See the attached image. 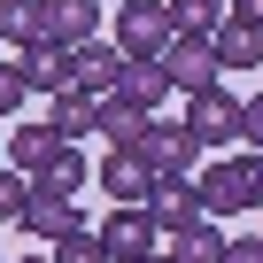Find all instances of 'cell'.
Wrapping results in <instances>:
<instances>
[{"instance_id":"cell-30","label":"cell","mask_w":263,"mask_h":263,"mask_svg":"<svg viewBox=\"0 0 263 263\" xmlns=\"http://www.w3.org/2000/svg\"><path fill=\"white\" fill-rule=\"evenodd\" d=\"M24 263H54V255H24Z\"/></svg>"},{"instance_id":"cell-12","label":"cell","mask_w":263,"mask_h":263,"mask_svg":"<svg viewBox=\"0 0 263 263\" xmlns=\"http://www.w3.org/2000/svg\"><path fill=\"white\" fill-rule=\"evenodd\" d=\"M116 93H132L140 108H163L178 85H171V70H163V54H124V70H116Z\"/></svg>"},{"instance_id":"cell-3","label":"cell","mask_w":263,"mask_h":263,"mask_svg":"<svg viewBox=\"0 0 263 263\" xmlns=\"http://www.w3.org/2000/svg\"><path fill=\"white\" fill-rule=\"evenodd\" d=\"M101 240H108V255H116V263H147V255L163 248V224H155V209H147V201H116V209L101 217Z\"/></svg>"},{"instance_id":"cell-17","label":"cell","mask_w":263,"mask_h":263,"mask_svg":"<svg viewBox=\"0 0 263 263\" xmlns=\"http://www.w3.org/2000/svg\"><path fill=\"white\" fill-rule=\"evenodd\" d=\"M116 70H124V47H116V31H108V39L93 31V39L78 47V78H85V93H116Z\"/></svg>"},{"instance_id":"cell-13","label":"cell","mask_w":263,"mask_h":263,"mask_svg":"<svg viewBox=\"0 0 263 263\" xmlns=\"http://www.w3.org/2000/svg\"><path fill=\"white\" fill-rule=\"evenodd\" d=\"M217 224H224V217L201 209V217H186L178 232H163V248H171L178 263H224V232H217Z\"/></svg>"},{"instance_id":"cell-25","label":"cell","mask_w":263,"mask_h":263,"mask_svg":"<svg viewBox=\"0 0 263 263\" xmlns=\"http://www.w3.org/2000/svg\"><path fill=\"white\" fill-rule=\"evenodd\" d=\"M240 140L263 155V93H255V101H240Z\"/></svg>"},{"instance_id":"cell-7","label":"cell","mask_w":263,"mask_h":263,"mask_svg":"<svg viewBox=\"0 0 263 263\" xmlns=\"http://www.w3.org/2000/svg\"><path fill=\"white\" fill-rule=\"evenodd\" d=\"M70 224H85V217H78V194H62V186H47V178H31V201H24V217H16V232H31V240H62Z\"/></svg>"},{"instance_id":"cell-31","label":"cell","mask_w":263,"mask_h":263,"mask_svg":"<svg viewBox=\"0 0 263 263\" xmlns=\"http://www.w3.org/2000/svg\"><path fill=\"white\" fill-rule=\"evenodd\" d=\"M0 163H8V147H0Z\"/></svg>"},{"instance_id":"cell-20","label":"cell","mask_w":263,"mask_h":263,"mask_svg":"<svg viewBox=\"0 0 263 263\" xmlns=\"http://www.w3.org/2000/svg\"><path fill=\"white\" fill-rule=\"evenodd\" d=\"M54 263H116V255H108L101 224H93V232H85V224H70V232L54 240Z\"/></svg>"},{"instance_id":"cell-15","label":"cell","mask_w":263,"mask_h":263,"mask_svg":"<svg viewBox=\"0 0 263 263\" xmlns=\"http://www.w3.org/2000/svg\"><path fill=\"white\" fill-rule=\"evenodd\" d=\"M209 47H217L224 78H232V70H255V62H263V24H248V16H224Z\"/></svg>"},{"instance_id":"cell-27","label":"cell","mask_w":263,"mask_h":263,"mask_svg":"<svg viewBox=\"0 0 263 263\" xmlns=\"http://www.w3.org/2000/svg\"><path fill=\"white\" fill-rule=\"evenodd\" d=\"M232 16H248V24H263V0H232Z\"/></svg>"},{"instance_id":"cell-9","label":"cell","mask_w":263,"mask_h":263,"mask_svg":"<svg viewBox=\"0 0 263 263\" xmlns=\"http://www.w3.org/2000/svg\"><path fill=\"white\" fill-rule=\"evenodd\" d=\"M163 70H171V85H178V101H186V93H209V85L224 78V62H217V47H209V39H186V31L171 39V54H163Z\"/></svg>"},{"instance_id":"cell-8","label":"cell","mask_w":263,"mask_h":263,"mask_svg":"<svg viewBox=\"0 0 263 263\" xmlns=\"http://www.w3.org/2000/svg\"><path fill=\"white\" fill-rule=\"evenodd\" d=\"M93 186H101L108 201H147V194H155V163H147L140 147H108L101 171H93Z\"/></svg>"},{"instance_id":"cell-19","label":"cell","mask_w":263,"mask_h":263,"mask_svg":"<svg viewBox=\"0 0 263 263\" xmlns=\"http://www.w3.org/2000/svg\"><path fill=\"white\" fill-rule=\"evenodd\" d=\"M171 16H178L186 39H217V24L232 16V0H171Z\"/></svg>"},{"instance_id":"cell-5","label":"cell","mask_w":263,"mask_h":263,"mask_svg":"<svg viewBox=\"0 0 263 263\" xmlns=\"http://www.w3.org/2000/svg\"><path fill=\"white\" fill-rule=\"evenodd\" d=\"M140 155L155 163V178H194L209 147L194 140V132H186V124H171V116H155V124H147V140H140Z\"/></svg>"},{"instance_id":"cell-28","label":"cell","mask_w":263,"mask_h":263,"mask_svg":"<svg viewBox=\"0 0 263 263\" xmlns=\"http://www.w3.org/2000/svg\"><path fill=\"white\" fill-rule=\"evenodd\" d=\"M147 263H178V255H171V248H155V255H147Z\"/></svg>"},{"instance_id":"cell-11","label":"cell","mask_w":263,"mask_h":263,"mask_svg":"<svg viewBox=\"0 0 263 263\" xmlns=\"http://www.w3.org/2000/svg\"><path fill=\"white\" fill-rule=\"evenodd\" d=\"M39 39H62V47H85L101 31V0H39Z\"/></svg>"},{"instance_id":"cell-16","label":"cell","mask_w":263,"mask_h":263,"mask_svg":"<svg viewBox=\"0 0 263 263\" xmlns=\"http://www.w3.org/2000/svg\"><path fill=\"white\" fill-rule=\"evenodd\" d=\"M54 132H62V147H85V140H101V93H62L54 101Z\"/></svg>"},{"instance_id":"cell-23","label":"cell","mask_w":263,"mask_h":263,"mask_svg":"<svg viewBox=\"0 0 263 263\" xmlns=\"http://www.w3.org/2000/svg\"><path fill=\"white\" fill-rule=\"evenodd\" d=\"M24 201H31V178H24L16 163H0V224H16V217H24Z\"/></svg>"},{"instance_id":"cell-14","label":"cell","mask_w":263,"mask_h":263,"mask_svg":"<svg viewBox=\"0 0 263 263\" xmlns=\"http://www.w3.org/2000/svg\"><path fill=\"white\" fill-rule=\"evenodd\" d=\"M147 124H155V108H140L132 93H101V140L108 147H140Z\"/></svg>"},{"instance_id":"cell-2","label":"cell","mask_w":263,"mask_h":263,"mask_svg":"<svg viewBox=\"0 0 263 263\" xmlns=\"http://www.w3.org/2000/svg\"><path fill=\"white\" fill-rule=\"evenodd\" d=\"M171 39H178L171 0H116V47L124 54H171Z\"/></svg>"},{"instance_id":"cell-29","label":"cell","mask_w":263,"mask_h":263,"mask_svg":"<svg viewBox=\"0 0 263 263\" xmlns=\"http://www.w3.org/2000/svg\"><path fill=\"white\" fill-rule=\"evenodd\" d=\"M0 54H8V24H0Z\"/></svg>"},{"instance_id":"cell-26","label":"cell","mask_w":263,"mask_h":263,"mask_svg":"<svg viewBox=\"0 0 263 263\" xmlns=\"http://www.w3.org/2000/svg\"><path fill=\"white\" fill-rule=\"evenodd\" d=\"M224 263H263V240H224Z\"/></svg>"},{"instance_id":"cell-21","label":"cell","mask_w":263,"mask_h":263,"mask_svg":"<svg viewBox=\"0 0 263 263\" xmlns=\"http://www.w3.org/2000/svg\"><path fill=\"white\" fill-rule=\"evenodd\" d=\"M0 24H8V47H31L47 16H39V0H0Z\"/></svg>"},{"instance_id":"cell-1","label":"cell","mask_w":263,"mask_h":263,"mask_svg":"<svg viewBox=\"0 0 263 263\" xmlns=\"http://www.w3.org/2000/svg\"><path fill=\"white\" fill-rule=\"evenodd\" d=\"M194 186H201V209L209 217H248V209H263V155L255 147L248 155H224V163L194 171Z\"/></svg>"},{"instance_id":"cell-4","label":"cell","mask_w":263,"mask_h":263,"mask_svg":"<svg viewBox=\"0 0 263 263\" xmlns=\"http://www.w3.org/2000/svg\"><path fill=\"white\" fill-rule=\"evenodd\" d=\"M186 132L201 147H232L240 140V93H224V78L209 93H186Z\"/></svg>"},{"instance_id":"cell-22","label":"cell","mask_w":263,"mask_h":263,"mask_svg":"<svg viewBox=\"0 0 263 263\" xmlns=\"http://www.w3.org/2000/svg\"><path fill=\"white\" fill-rule=\"evenodd\" d=\"M31 101V78H24V54L8 47V54H0V116H16Z\"/></svg>"},{"instance_id":"cell-18","label":"cell","mask_w":263,"mask_h":263,"mask_svg":"<svg viewBox=\"0 0 263 263\" xmlns=\"http://www.w3.org/2000/svg\"><path fill=\"white\" fill-rule=\"evenodd\" d=\"M147 209H155V224H163V232H178L186 217H201V186H194V178H155Z\"/></svg>"},{"instance_id":"cell-10","label":"cell","mask_w":263,"mask_h":263,"mask_svg":"<svg viewBox=\"0 0 263 263\" xmlns=\"http://www.w3.org/2000/svg\"><path fill=\"white\" fill-rule=\"evenodd\" d=\"M54 155H62V132H54V116H24V124L8 132V163H16L24 178H47V171H54Z\"/></svg>"},{"instance_id":"cell-6","label":"cell","mask_w":263,"mask_h":263,"mask_svg":"<svg viewBox=\"0 0 263 263\" xmlns=\"http://www.w3.org/2000/svg\"><path fill=\"white\" fill-rule=\"evenodd\" d=\"M16 54H24L31 93H47V101H62V93L85 85V78H78V47H62V39H31V47H16Z\"/></svg>"},{"instance_id":"cell-24","label":"cell","mask_w":263,"mask_h":263,"mask_svg":"<svg viewBox=\"0 0 263 263\" xmlns=\"http://www.w3.org/2000/svg\"><path fill=\"white\" fill-rule=\"evenodd\" d=\"M85 178H93V171H85V147H62V155H54V171H47V186H62V194H78Z\"/></svg>"}]
</instances>
